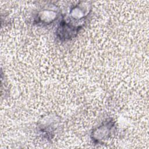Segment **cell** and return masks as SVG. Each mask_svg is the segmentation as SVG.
I'll list each match as a JSON object with an SVG mask.
<instances>
[{
    "label": "cell",
    "instance_id": "6da1fadb",
    "mask_svg": "<svg viewBox=\"0 0 149 149\" xmlns=\"http://www.w3.org/2000/svg\"><path fill=\"white\" fill-rule=\"evenodd\" d=\"M115 122L112 119L107 120L93 130L91 137L94 143L102 145L113 134L115 130Z\"/></svg>",
    "mask_w": 149,
    "mask_h": 149
}]
</instances>
